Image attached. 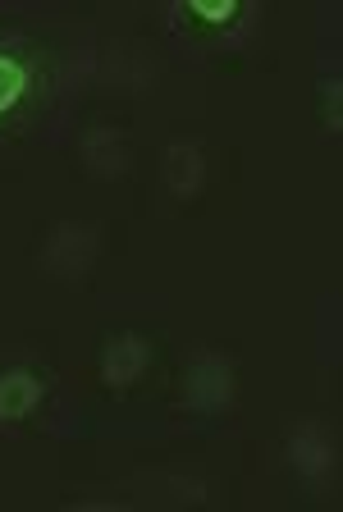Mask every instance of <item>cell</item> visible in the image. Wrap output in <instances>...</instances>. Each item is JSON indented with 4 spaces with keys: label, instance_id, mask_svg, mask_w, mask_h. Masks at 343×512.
Returning <instances> with one entry per match:
<instances>
[{
    "label": "cell",
    "instance_id": "6da1fadb",
    "mask_svg": "<svg viewBox=\"0 0 343 512\" xmlns=\"http://www.w3.org/2000/svg\"><path fill=\"white\" fill-rule=\"evenodd\" d=\"M289 458L298 462V467L307 471V476L321 480V476H330V471H334V439L325 435L321 426H311V421H307V426L293 430V439H289Z\"/></svg>",
    "mask_w": 343,
    "mask_h": 512
},
{
    "label": "cell",
    "instance_id": "7a4b0ae2",
    "mask_svg": "<svg viewBox=\"0 0 343 512\" xmlns=\"http://www.w3.org/2000/svg\"><path fill=\"white\" fill-rule=\"evenodd\" d=\"M202 174H206V165H202L197 142H174L170 156H165V179H170V188L174 192H197Z\"/></svg>",
    "mask_w": 343,
    "mask_h": 512
},
{
    "label": "cell",
    "instance_id": "3957f363",
    "mask_svg": "<svg viewBox=\"0 0 343 512\" xmlns=\"http://www.w3.org/2000/svg\"><path fill=\"white\" fill-rule=\"evenodd\" d=\"M147 366V348L138 339H115L106 352V380L110 384H129L133 375Z\"/></svg>",
    "mask_w": 343,
    "mask_h": 512
},
{
    "label": "cell",
    "instance_id": "277c9868",
    "mask_svg": "<svg viewBox=\"0 0 343 512\" xmlns=\"http://www.w3.org/2000/svg\"><path fill=\"white\" fill-rule=\"evenodd\" d=\"M28 92V64L14 51H0V115H10Z\"/></svg>",
    "mask_w": 343,
    "mask_h": 512
},
{
    "label": "cell",
    "instance_id": "5b68a950",
    "mask_svg": "<svg viewBox=\"0 0 343 512\" xmlns=\"http://www.w3.org/2000/svg\"><path fill=\"white\" fill-rule=\"evenodd\" d=\"M42 398V389H37V380L33 375H23V371H14V375H5L0 380V416H19V412H28V407Z\"/></svg>",
    "mask_w": 343,
    "mask_h": 512
}]
</instances>
